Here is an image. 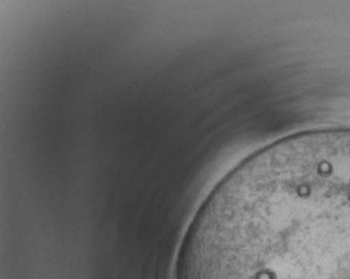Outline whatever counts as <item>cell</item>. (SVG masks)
Masks as SVG:
<instances>
[{"instance_id":"obj_1","label":"cell","mask_w":350,"mask_h":279,"mask_svg":"<svg viewBox=\"0 0 350 279\" xmlns=\"http://www.w3.org/2000/svg\"><path fill=\"white\" fill-rule=\"evenodd\" d=\"M174 279H350V130L262 148L207 196Z\"/></svg>"}]
</instances>
